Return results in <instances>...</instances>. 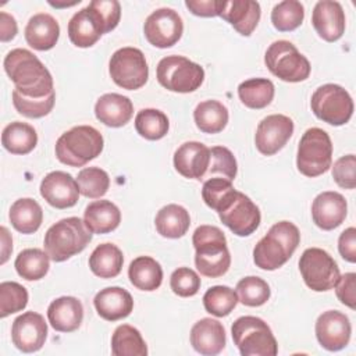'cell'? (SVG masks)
I'll use <instances>...</instances> for the list:
<instances>
[{"label": "cell", "mask_w": 356, "mask_h": 356, "mask_svg": "<svg viewBox=\"0 0 356 356\" xmlns=\"http://www.w3.org/2000/svg\"><path fill=\"white\" fill-rule=\"evenodd\" d=\"M4 71L14 90L29 99H42L54 92L53 78L44 64L26 49H14L4 58Z\"/></svg>", "instance_id": "1"}, {"label": "cell", "mask_w": 356, "mask_h": 356, "mask_svg": "<svg viewBox=\"0 0 356 356\" xmlns=\"http://www.w3.org/2000/svg\"><path fill=\"white\" fill-rule=\"evenodd\" d=\"M300 243V232L291 221L275 222L253 249L254 264L267 271L284 266Z\"/></svg>", "instance_id": "2"}, {"label": "cell", "mask_w": 356, "mask_h": 356, "mask_svg": "<svg viewBox=\"0 0 356 356\" xmlns=\"http://www.w3.org/2000/svg\"><path fill=\"white\" fill-rule=\"evenodd\" d=\"M192 243L196 250L195 264L202 275L218 278L228 271L231 256L227 246V238L218 227H197L193 232Z\"/></svg>", "instance_id": "3"}, {"label": "cell", "mask_w": 356, "mask_h": 356, "mask_svg": "<svg viewBox=\"0 0 356 356\" xmlns=\"http://www.w3.org/2000/svg\"><path fill=\"white\" fill-rule=\"evenodd\" d=\"M92 241V231L79 217H67L53 224L44 234V252L56 261H65L81 253Z\"/></svg>", "instance_id": "4"}, {"label": "cell", "mask_w": 356, "mask_h": 356, "mask_svg": "<svg viewBox=\"0 0 356 356\" xmlns=\"http://www.w3.org/2000/svg\"><path fill=\"white\" fill-rule=\"evenodd\" d=\"M104 146L102 134L90 125L74 127L57 139L56 157L65 165L82 167L96 159Z\"/></svg>", "instance_id": "5"}, {"label": "cell", "mask_w": 356, "mask_h": 356, "mask_svg": "<svg viewBox=\"0 0 356 356\" xmlns=\"http://www.w3.org/2000/svg\"><path fill=\"white\" fill-rule=\"evenodd\" d=\"M232 339L242 356H275L277 341L271 328L259 317L242 316L231 327Z\"/></svg>", "instance_id": "6"}, {"label": "cell", "mask_w": 356, "mask_h": 356, "mask_svg": "<svg viewBox=\"0 0 356 356\" xmlns=\"http://www.w3.org/2000/svg\"><path fill=\"white\" fill-rule=\"evenodd\" d=\"M332 163V143L330 135L317 127L309 128L298 145L296 167L300 174L314 178L327 172Z\"/></svg>", "instance_id": "7"}, {"label": "cell", "mask_w": 356, "mask_h": 356, "mask_svg": "<svg viewBox=\"0 0 356 356\" xmlns=\"http://www.w3.org/2000/svg\"><path fill=\"white\" fill-rule=\"evenodd\" d=\"M156 76L167 90L189 93L203 83L204 70L184 56H167L159 61Z\"/></svg>", "instance_id": "8"}, {"label": "cell", "mask_w": 356, "mask_h": 356, "mask_svg": "<svg viewBox=\"0 0 356 356\" xmlns=\"http://www.w3.org/2000/svg\"><path fill=\"white\" fill-rule=\"evenodd\" d=\"M264 63L268 71L285 82H302L310 75L309 60L288 40L273 42L266 54Z\"/></svg>", "instance_id": "9"}, {"label": "cell", "mask_w": 356, "mask_h": 356, "mask_svg": "<svg viewBox=\"0 0 356 356\" xmlns=\"http://www.w3.org/2000/svg\"><path fill=\"white\" fill-rule=\"evenodd\" d=\"M310 107L318 120L335 127L346 124L353 114L350 95L335 83L318 86L312 95Z\"/></svg>", "instance_id": "10"}, {"label": "cell", "mask_w": 356, "mask_h": 356, "mask_svg": "<svg viewBox=\"0 0 356 356\" xmlns=\"http://www.w3.org/2000/svg\"><path fill=\"white\" fill-rule=\"evenodd\" d=\"M299 270L305 284L316 292L332 289L341 277L337 261L328 252L320 248H309L302 253Z\"/></svg>", "instance_id": "11"}, {"label": "cell", "mask_w": 356, "mask_h": 356, "mask_svg": "<svg viewBox=\"0 0 356 356\" xmlns=\"http://www.w3.org/2000/svg\"><path fill=\"white\" fill-rule=\"evenodd\" d=\"M108 72L115 85L127 90L142 88L149 78V67L145 54L136 47L115 50L108 63Z\"/></svg>", "instance_id": "12"}, {"label": "cell", "mask_w": 356, "mask_h": 356, "mask_svg": "<svg viewBox=\"0 0 356 356\" xmlns=\"http://www.w3.org/2000/svg\"><path fill=\"white\" fill-rule=\"evenodd\" d=\"M184 22L172 8H157L145 21L143 33L146 40L159 49L174 46L182 36Z\"/></svg>", "instance_id": "13"}, {"label": "cell", "mask_w": 356, "mask_h": 356, "mask_svg": "<svg viewBox=\"0 0 356 356\" xmlns=\"http://www.w3.org/2000/svg\"><path fill=\"white\" fill-rule=\"evenodd\" d=\"M224 225H227L235 235L248 236L253 234L261 220L259 207L245 193L236 191L231 203L218 213Z\"/></svg>", "instance_id": "14"}, {"label": "cell", "mask_w": 356, "mask_h": 356, "mask_svg": "<svg viewBox=\"0 0 356 356\" xmlns=\"http://www.w3.org/2000/svg\"><path fill=\"white\" fill-rule=\"evenodd\" d=\"M293 134V121L284 114H271L263 118L256 129L254 145L264 156L281 150Z\"/></svg>", "instance_id": "15"}, {"label": "cell", "mask_w": 356, "mask_h": 356, "mask_svg": "<svg viewBox=\"0 0 356 356\" xmlns=\"http://www.w3.org/2000/svg\"><path fill=\"white\" fill-rule=\"evenodd\" d=\"M47 338L44 317L36 312H25L13 321L11 339L17 349L32 353L42 349Z\"/></svg>", "instance_id": "16"}, {"label": "cell", "mask_w": 356, "mask_h": 356, "mask_svg": "<svg viewBox=\"0 0 356 356\" xmlns=\"http://www.w3.org/2000/svg\"><path fill=\"white\" fill-rule=\"evenodd\" d=\"M350 334L352 327L348 316L338 310H327L316 321L317 341L327 350L343 349L350 341Z\"/></svg>", "instance_id": "17"}, {"label": "cell", "mask_w": 356, "mask_h": 356, "mask_svg": "<svg viewBox=\"0 0 356 356\" xmlns=\"http://www.w3.org/2000/svg\"><path fill=\"white\" fill-rule=\"evenodd\" d=\"M79 193L76 179L64 171H51L40 182L42 197L56 209H68L75 206Z\"/></svg>", "instance_id": "18"}, {"label": "cell", "mask_w": 356, "mask_h": 356, "mask_svg": "<svg viewBox=\"0 0 356 356\" xmlns=\"http://www.w3.org/2000/svg\"><path fill=\"white\" fill-rule=\"evenodd\" d=\"M346 213V200L338 192H321L314 197L312 203L313 221L318 228L324 231H331L339 227L345 221Z\"/></svg>", "instance_id": "19"}, {"label": "cell", "mask_w": 356, "mask_h": 356, "mask_svg": "<svg viewBox=\"0 0 356 356\" xmlns=\"http://www.w3.org/2000/svg\"><path fill=\"white\" fill-rule=\"evenodd\" d=\"M312 24L318 36L325 42L338 40L345 32V13L342 6L334 0L317 1L313 8Z\"/></svg>", "instance_id": "20"}, {"label": "cell", "mask_w": 356, "mask_h": 356, "mask_svg": "<svg viewBox=\"0 0 356 356\" xmlns=\"http://www.w3.org/2000/svg\"><path fill=\"white\" fill-rule=\"evenodd\" d=\"M210 163V149L196 140L182 143L174 153V167L185 178L203 179Z\"/></svg>", "instance_id": "21"}, {"label": "cell", "mask_w": 356, "mask_h": 356, "mask_svg": "<svg viewBox=\"0 0 356 356\" xmlns=\"http://www.w3.org/2000/svg\"><path fill=\"white\" fill-rule=\"evenodd\" d=\"M260 4L253 0H222L220 17L225 19L234 29L243 35L250 36L256 29L260 19Z\"/></svg>", "instance_id": "22"}, {"label": "cell", "mask_w": 356, "mask_h": 356, "mask_svg": "<svg viewBox=\"0 0 356 356\" xmlns=\"http://www.w3.org/2000/svg\"><path fill=\"white\" fill-rule=\"evenodd\" d=\"M97 314L107 321L125 318L134 310L131 293L121 286H107L99 291L93 299Z\"/></svg>", "instance_id": "23"}, {"label": "cell", "mask_w": 356, "mask_h": 356, "mask_svg": "<svg viewBox=\"0 0 356 356\" xmlns=\"http://www.w3.org/2000/svg\"><path fill=\"white\" fill-rule=\"evenodd\" d=\"M225 330L218 320L204 317L191 330V345L204 356L218 355L225 348Z\"/></svg>", "instance_id": "24"}, {"label": "cell", "mask_w": 356, "mask_h": 356, "mask_svg": "<svg viewBox=\"0 0 356 356\" xmlns=\"http://www.w3.org/2000/svg\"><path fill=\"white\" fill-rule=\"evenodd\" d=\"M47 318L56 331L72 332L83 320V306L74 296L57 298L47 307Z\"/></svg>", "instance_id": "25"}, {"label": "cell", "mask_w": 356, "mask_h": 356, "mask_svg": "<svg viewBox=\"0 0 356 356\" xmlns=\"http://www.w3.org/2000/svg\"><path fill=\"white\" fill-rule=\"evenodd\" d=\"M60 36V25L54 17L46 13L35 14L25 26L26 43L39 51L50 50L56 46Z\"/></svg>", "instance_id": "26"}, {"label": "cell", "mask_w": 356, "mask_h": 356, "mask_svg": "<svg viewBox=\"0 0 356 356\" xmlns=\"http://www.w3.org/2000/svg\"><path fill=\"white\" fill-rule=\"evenodd\" d=\"M134 114V104L129 97L120 93H106L95 104L96 118L107 127L118 128L129 122Z\"/></svg>", "instance_id": "27"}, {"label": "cell", "mask_w": 356, "mask_h": 356, "mask_svg": "<svg viewBox=\"0 0 356 356\" xmlns=\"http://www.w3.org/2000/svg\"><path fill=\"white\" fill-rule=\"evenodd\" d=\"M102 35V24L89 6L75 13L68 22V38L76 47H90Z\"/></svg>", "instance_id": "28"}, {"label": "cell", "mask_w": 356, "mask_h": 356, "mask_svg": "<svg viewBox=\"0 0 356 356\" xmlns=\"http://www.w3.org/2000/svg\"><path fill=\"white\" fill-rule=\"evenodd\" d=\"M83 221L92 234H108L120 225L121 211L110 200H95L86 206Z\"/></svg>", "instance_id": "29"}, {"label": "cell", "mask_w": 356, "mask_h": 356, "mask_svg": "<svg viewBox=\"0 0 356 356\" xmlns=\"http://www.w3.org/2000/svg\"><path fill=\"white\" fill-rule=\"evenodd\" d=\"M157 232L170 239L181 238L186 234L191 225V217L185 207L171 203L161 207L154 218Z\"/></svg>", "instance_id": "30"}, {"label": "cell", "mask_w": 356, "mask_h": 356, "mask_svg": "<svg viewBox=\"0 0 356 356\" xmlns=\"http://www.w3.org/2000/svg\"><path fill=\"white\" fill-rule=\"evenodd\" d=\"M10 222L21 234L36 232L43 221V210L40 204L31 197H21L10 207Z\"/></svg>", "instance_id": "31"}, {"label": "cell", "mask_w": 356, "mask_h": 356, "mask_svg": "<svg viewBox=\"0 0 356 356\" xmlns=\"http://www.w3.org/2000/svg\"><path fill=\"white\" fill-rule=\"evenodd\" d=\"M131 284L140 291H156L163 282V268L159 261L150 256L134 259L128 268Z\"/></svg>", "instance_id": "32"}, {"label": "cell", "mask_w": 356, "mask_h": 356, "mask_svg": "<svg viewBox=\"0 0 356 356\" xmlns=\"http://www.w3.org/2000/svg\"><path fill=\"white\" fill-rule=\"evenodd\" d=\"M124 263L122 252L113 243H102L89 256L92 273L100 278H114L121 273Z\"/></svg>", "instance_id": "33"}, {"label": "cell", "mask_w": 356, "mask_h": 356, "mask_svg": "<svg viewBox=\"0 0 356 356\" xmlns=\"http://www.w3.org/2000/svg\"><path fill=\"white\" fill-rule=\"evenodd\" d=\"M38 143L35 128L26 122L14 121L1 134V145L11 154H28Z\"/></svg>", "instance_id": "34"}, {"label": "cell", "mask_w": 356, "mask_h": 356, "mask_svg": "<svg viewBox=\"0 0 356 356\" xmlns=\"http://www.w3.org/2000/svg\"><path fill=\"white\" fill-rule=\"evenodd\" d=\"M228 108L218 100L200 102L193 111L195 124L204 134L221 132L228 124Z\"/></svg>", "instance_id": "35"}, {"label": "cell", "mask_w": 356, "mask_h": 356, "mask_svg": "<svg viewBox=\"0 0 356 356\" xmlns=\"http://www.w3.org/2000/svg\"><path fill=\"white\" fill-rule=\"evenodd\" d=\"M274 83L267 78H250L239 83L238 96L249 108H264L274 99Z\"/></svg>", "instance_id": "36"}, {"label": "cell", "mask_w": 356, "mask_h": 356, "mask_svg": "<svg viewBox=\"0 0 356 356\" xmlns=\"http://www.w3.org/2000/svg\"><path fill=\"white\" fill-rule=\"evenodd\" d=\"M111 353L114 356H146L147 346L139 330L129 324H121L113 332Z\"/></svg>", "instance_id": "37"}, {"label": "cell", "mask_w": 356, "mask_h": 356, "mask_svg": "<svg viewBox=\"0 0 356 356\" xmlns=\"http://www.w3.org/2000/svg\"><path fill=\"white\" fill-rule=\"evenodd\" d=\"M14 267L19 277L26 281L42 280L50 267V257L46 252L38 248L24 249L18 253Z\"/></svg>", "instance_id": "38"}, {"label": "cell", "mask_w": 356, "mask_h": 356, "mask_svg": "<svg viewBox=\"0 0 356 356\" xmlns=\"http://www.w3.org/2000/svg\"><path fill=\"white\" fill-rule=\"evenodd\" d=\"M167 115L157 108H143L135 117L136 132L147 140H159L168 132Z\"/></svg>", "instance_id": "39"}, {"label": "cell", "mask_w": 356, "mask_h": 356, "mask_svg": "<svg viewBox=\"0 0 356 356\" xmlns=\"http://www.w3.org/2000/svg\"><path fill=\"white\" fill-rule=\"evenodd\" d=\"M239 299L234 289L225 285H216L203 295V306L207 313L216 317L228 316L238 305Z\"/></svg>", "instance_id": "40"}, {"label": "cell", "mask_w": 356, "mask_h": 356, "mask_svg": "<svg viewBox=\"0 0 356 356\" xmlns=\"http://www.w3.org/2000/svg\"><path fill=\"white\" fill-rule=\"evenodd\" d=\"M235 193L236 189L232 186L231 181L220 177L206 179L202 188V197L204 203L217 213L231 203Z\"/></svg>", "instance_id": "41"}, {"label": "cell", "mask_w": 356, "mask_h": 356, "mask_svg": "<svg viewBox=\"0 0 356 356\" xmlns=\"http://www.w3.org/2000/svg\"><path fill=\"white\" fill-rule=\"evenodd\" d=\"M305 18V7L296 0H284L274 6L271 11V22L280 32L295 31Z\"/></svg>", "instance_id": "42"}, {"label": "cell", "mask_w": 356, "mask_h": 356, "mask_svg": "<svg viewBox=\"0 0 356 356\" xmlns=\"http://www.w3.org/2000/svg\"><path fill=\"white\" fill-rule=\"evenodd\" d=\"M236 293L242 305L249 307H257L264 305L270 299L271 291L268 284L263 278L249 275L242 278L236 284Z\"/></svg>", "instance_id": "43"}, {"label": "cell", "mask_w": 356, "mask_h": 356, "mask_svg": "<svg viewBox=\"0 0 356 356\" xmlns=\"http://www.w3.org/2000/svg\"><path fill=\"white\" fill-rule=\"evenodd\" d=\"M76 182L81 195L90 199H99L106 195L110 186L108 174L99 167H86L78 172Z\"/></svg>", "instance_id": "44"}, {"label": "cell", "mask_w": 356, "mask_h": 356, "mask_svg": "<svg viewBox=\"0 0 356 356\" xmlns=\"http://www.w3.org/2000/svg\"><path fill=\"white\" fill-rule=\"evenodd\" d=\"M236 160L229 149L224 146H214L210 149V163L203 179L220 177L232 181L236 177Z\"/></svg>", "instance_id": "45"}, {"label": "cell", "mask_w": 356, "mask_h": 356, "mask_svg": "<svg viewBox=\"0 0 356 356\" xmlns=\"http://www.w3.org/2000/svg\"><path fill=\"white\" fill-rule=\"evenodd\" d=\"M28 305V291L18 282L4 281L0 284V317L21 312Z\"/></svg>", "instance_id": "46"}, {"label": "cell", "mask_w": 356, "mask_h": 356, "mask_svg": "<svg viewBox=\"0 0 356 356\" xmlns=\"http://www.w3.org/2000/svg\"><path fill=\"white\" fill-rule=\"evenodd\" d=\"M54 102H56L54 92L42 99H29L19 95L17 90H13V104L15 110L28 118H42L47 115L53 110Z\"/></svg>", "instance_id": "47"}, {"label": "cell", "mask_w": 356, "mask_h": 356, "mask_svg": "<svg viewBox=\"0 0 356 356\" xmlns=\"http://www.w3.org/2000/svg\"><path fill=\"white\" fill-rule=\"evenodd\" d=\"M200 277L189 267H179L174 270L170 277V286L172 292L181 298H189L199 292Z\"/></svg>", "instance_id": "48"}, {"label": "cell", "mask_w": 356, "mask_h": 356, "mask_svg": "<svg viewBox=\"0 0 356 356\" xmlns=\"http://www.w3.org/2000/svg\"><path fill=\"white\" fill-rule=\"evenodd\" d=\"M89 7L96 13L102 24L103 33L111 32L117 28L121 18V6L117 0H92Z\"/></svg>", "instance_id": "49"}, {"label": "cell", "mask_w": 356, "mask_h": 356, "mask_svg": "<svg viewBox=\"0 0 356 356\" xmlns=\"http://www.w3.org/2000/svg\"><path fill=\"white\" fill-rule=\"evenodd\" d=\"M332 178L338 186L343 189H355L356 186V157L346 154L339 157L332 167Z\"/></svg>", "instance_id": "50"}, {"label": "cell", "mask_w": 356, "mask_h": 356, "mask_svg": "<svg viewBox=\"0 0 356 356\" xmlns=\"http://www.w3.org/2000/svg\"><path fill=\"white\" fill-rule=\"evenodd\" d=\"M338 299L345 306L355 309L356 303V274L355 273H346L342 277H339L337 285L334 286Z\"/></svg>", "instance_id": "51"}, {"label": "cell", "mask_w": 356, "mask_h": 356, "mask_svg": "<svg viewBox=\"0 0 356 356\" xmlns=\"http://www.w3.org/2000/svg\"><path fill=\"white\" fill-rule=\"evenodd\" d=\"M185 6L197 17H217L221 13L222 0H186Z\"/></svg>", "instance_id": "52"}, {"label": "cell", "mask_w": 356, "mask_h": 356, "mask_svg": "<svg viewBox=\"0 0 356 356\" xmlns=\"http://www.w3.org/2000/svg\"><path fill=\"white\" fill-rule=\"evenodd\" d=\"M338 250L343 260L349 263L356 261V229L355 227L346 228L338 239Z\"/></svg>", "instance_id": "53"}, {"label": "cell", "mask_w": 356, "mask_h": 356, "mask_svg": "<svg viewBox=\"0 0 356 356\" xmlns=\"http://www.w3.org/2000/svg\"><path fill=\"white\" fill-rule=\"evenodd\" d=\"M18 31L17 21L13 15H10L6 11L0 13V40L1 42H8L15 38Z\"/></svg>", "instance_id": "54"}, {"label": "cell", "mask_w": 356, "mask_h": 356, "mask_svg": "<svg viewBox=\"0 0 356 356\" xmlns=\"http://www.w3.org/2000/svg\"><path fill=\"white\" fill-rule=\"evenodd\" d=\"M0 231H1V260H0V263L4 264L8 260L10 253L13 252V239L6 227H1Z\"/></svg>", "instance_id": "55"}, {"label": "cell", "mask_w": 356, "mask_h": 356, "mask_svg": "<svg viewBox=\"0 0 356 356\" xmlns=\"http://www.w3.org/2000/svg\"><path fill=\"white\" fill-rule=\"evenodd\" d=\"M81 1V0H79ZM79 1H72V3H63V4H56V3H53V1H50L49 4L50 6H53V7H71V6H75V4H78Z\"/></svg>", "instance_id": "56"}]
</instances>
